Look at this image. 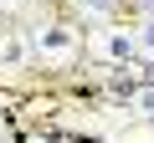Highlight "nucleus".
Returning <instances> with one entry per match:
<instances>
[{
	"mask_svg": "<svg viewBox=\"0 0 154 143\" xmlns=\"http://www.w3.org/2000/svg\"><path fill=\"white\" fill-rule=\"evenodd\" d=\"M88 5H93V10H108V5H113V0H88Z\"/></svg>",
	"mask_w": 154,
	"mask_h": 143,
	"instance_id": "nucleus-1",
	"label": "nucleus"
}]
</instances>
